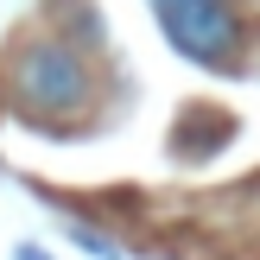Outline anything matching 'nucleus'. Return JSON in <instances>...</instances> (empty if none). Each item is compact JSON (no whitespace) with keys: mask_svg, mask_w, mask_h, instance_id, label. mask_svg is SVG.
<instances>
[{"mask_svg":"<svg viewBox=\"0 0 260 260\" xmlns=\"http://www.w3.org/2000/svg\"><path fill=\"white\" fill-rule=\"evenodd\" d=\"M83 89H89V76H83V63H76V51L32 45L19 57V95H25V108H38V114H70L76 102H83Z\"/></svg>","mask_w":260,"mask_h":260,"instance_id":"obj_2","label":"nucleus"},{"mask_svg":"<svg viewBox=\"0 0 260 260\" xmlns=\"http://www.w3.org/2000/svg\"><path fill=\"white\" fill-rule=\"evenodd\" d=\"M19 260H45V254H38V248H19Z\"/></svg>","mask_w":260,"mask_h":260,"instance_id":"obj_3","label":"nucleus"},{"mask_svg":"<svg viewBox=\"0 0 260 260\" xmlns=\"http://www.w3.org/2000/svg\"><path fill=\"white\" fill-rule=\"evenodd\" d=\"M152 13H159L165 38L197 63H222L241 38V19L229 0H152Z\"/></svg>","mask_w":260,"mask_h":260,"instance_id":"obj_1","label":"nucleus"}]
</instances>
